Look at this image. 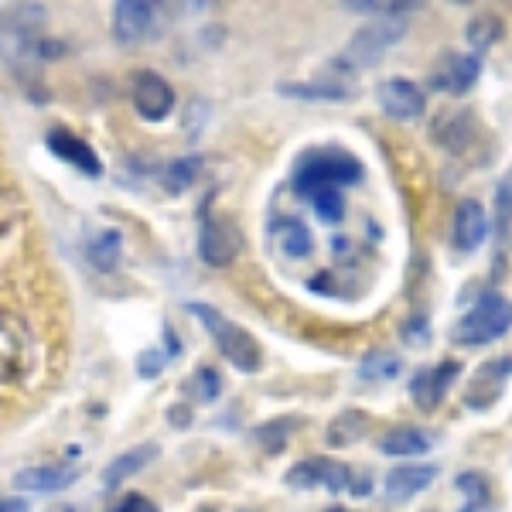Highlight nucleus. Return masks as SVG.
<instances>
[{
	"label": "nucleus",
	"instance_id": "nucleus-1",
	"mask_svg": "<svg viewBox=\"0 0 512 512\" xmlns=\"http://www.w3.org/2000/svg\"><path fill=\"white\" fill-rule=\"evenodd\" d=\"M410 31V14H383V18L369 21L349 38L345 52L335 59L338 72H366L383 62L386 52H393Z\"/></svg>",
	"mask_w": 512,
	"mask_h": 512
},
{
	"label": "nucleus",
	"instance_id": "nucleus-2",
	"mask_svg": "<svg viewBox=\"0 0 512 512\" xmlns=\"http://www.w3.org/2000/svg\"><path fill=\"white\" fill-rule=\"evenodd\" d=\"M362 181V161L345 147H308L294 164V192L311 188H342Z\"/></svg>",
	"mask_w": 512,
	"mask_h": 512
},
{
	"label": "nucleus",
	"instance_id": "nucleus-3",
	"mask_svg": "<svg viewBox=\"0 0 512 512\" xmlns=\"http://www.w3.org/2000/svg\"><path fill=\"white\" fill-rule=\"evenodd\" d=\"M509 332H512V301L502 291L489 287V291L478 294L472 308L461 315L451 338L458 345H468V349H482V345L499 342V338Z\"/></svg>",
	"mask_w": 512,
	"mask_h": 512
},
{
	"label": "nucleus",
	"instance_id": "nucleus-4",
	"mask_svg": "<svg viewBox=\"0 0 512 512\" xmlns=\"http://www.w3.org/2000/svg\"><path fill=\"white\" fill-rule=\"evenodd\" d=\"M188 311H192V315L202 321L205 332L212 335V342H216V349L222 352V359L233 362L239 373H260L263 349L243 325L229 321L222 311H216L212 304H202V301H192V304H188Z\"/></svg>",
	"mask_w": 512,
	"mask_h": 512
},
{
	"label": "nucleus",
	"instance_id": "nucleus-5",
	"mask_svg": "<svg viewBox=\"0 0 512 512\" xmlns=\"http://www.w3.org/2000/svg\"><path fill=\"white\" fill-rule=\"evenodd\" d=\"M284 482L291 489H301V492H311V489H328L332 495H369L373 492V482H369L362 472H355L352 465L345 461H335V458H308V461H297L291 472L284 475Z\"/></svg>",
	"mask_w": 512,
	"mask_h": 512
},
{
	"label": "nucleus",
	"instance_id": "nucleus-6",
	"mask_svg": "<svg viewBox=\"0 0 512 512\" xmlns=\"http://www.w3.org/2000/svg\"><path fill=\"white\" fill-rule=\"evenodd\" d=\"M31 362H35V335L28 321L0 311V386L28 376Z\"/></svg>",
	"mask_w": 512,
	"mask_h": 512
},
{
	"label": "nucleus",
	"instance_id": "nucleus-7",
	"mask_svg": "<svg viewBox=\"0 0 512 512\" xmlns=\"http://www.w3.org/2000/svg\"><path fill=\"white\" fill-rule=\"evenodd\" d=\"M461 362L454 359H441L437 366H420L414 376H410V400L420 414H434L444 400H448L451 386L461 379Z\"/></svg>",
	"mask_w": 512,
	"mask_h": 512
},
{
	"label": "nucleus",
	"instance_id": "nucleus-8",
	"mask_svg": "<svg viewBox=\"0 0 512 512\" xmlns=\"http://www.w3.org/2000/svg\"><path fill=\"white\" fill-rule=\"evenodd\" d=\"M243 253V236H239L233 219L209 216V209H202V229H198V256L209 267H229L236 256Z\"/></svg>",
	"mask_w": 512,
	"mask_h": 512
},
{
	"label": "nucleus",
	"instance_id": "nucleus-9",
	"mask_svg": "<svg viewBox=\"0 0 512 512\" xmlns=\"http://www.w3.org/2000/svg\"><path fill=\"white\" fill-rule=\"evenodd\" d=\"M478 76H482V59H475L472 52H444L427 76V89L444 96H465Z\"/></svg>",
	"mask_w": 512,
	"mask_h": 512
},
{
	"label": "nucleus",
	"instance_id": "nucleus-10",
	"mask_svg": "<svg viewBox=\"0 0 512 512\" xmlns=\"http://www.w3.org/2000/svg\"><path fill=\"white\" fill-rule=\"evenodd\" d=\"M489 239V212L478 198H461L451 216V246L454 253L472 256Z\"/></svg>",
	"mask_w": 512,
	"mask_h": 512
},
{
	"label": "nucleus",
	"instance_id": "nucleus-11",
	"mask_svg": "<svg viewBox=\"0 0 512 512\" xmlns=\"http://www.w3.org/2000/svg\"><path fill=\"white\" fill-rule=\"evenodd\" d=\"M509 376H512V355H502V359H492V362H485V366H478L472 383L465 386V396H461L465 407L478 410V414L489 410L502 396V386H506Z\"/></svg>",
	"mask_w": 512,
	"mask_h": 512
},
{
	"label": "nucleus",
	"instance_id": "nucleus-12",
	"mask_svg": "<svg viewBox=\"0 0 512 512\" xmlns=\"http://www.w3.org/2000/svg\"><path fill=\"white\" fill-rule=\"evenodd\" d=\"M379 106L393 120H420L427 113V93L410 79H386L379 82Z\"/></svg>",
	"mask_w": 512,
	"mask_h": 512
},
{
	"label": "nucleus",
	"instance_id": "nucleus-13",
	"mask_svg": "<svg viewBox=\"0 0 512 512\" xmlns=\"http://www.w3.org/2000/svg\"><path fill=\"white\" fill-rule=\"evenodd\" d=\"M134 106L147 123H158L175 110V89L158 72H140L134 79Z\"/></svg>",
	"mask_w": 512,
	"mask_h": 512
},
{
	"label": "nucleus",
	"instance_id": "nucleus-14",
	"mask_svg": "<svg viewBox=\"0 0 512 512\" xmlns=\"http://www.w3.org/2000/svg\"><path fill=\"white\" fill-rule=\"evenodd\" d=\"M45 144H48V151H52L55 158H62L65 164H72V168L82 171L86 178H99V175H103V164H99L96 151L82 137L72 134V130L52 127L45 134Z\"/></svg>",
	"mask_w": 512,
	"mask_h": 512
},
{
	"label": "nucleus",
	"instance_id": "nucleus-15",
	"mask_svg": "<svg viewBox=\"0 0 512 512\" xmlns=\"http://www.w3.org/2000/svg\"><path fill=\"white\" fill-rule=\"evenodd\" d=\"M434 478H437V465H400L383 475V495L393 506H400V502H410L420 492L431 489Z\"/></svg>",
	"mask_w": 512,
	"mask_h": 512
},
{
	"label": "nucleus",
	"instance_id": "nucleus-16",
	"mask_svg": "<svg viewBox=\"0 0 512 512\" xmlns=\"http://www.w3.org/2000/svg\"><path fill=\"white\" fill-rule=\"evenodd\" d=\"M434 140L451 154H465L478 137V117L475 110H454L434 120Z\"/></svg>",
	"mask_w": 512,
	"mask_h": 512
},
{
	"label": "nucleus",
	"instance_id": "nucleus-17",
	"mask_svg": "<svg viewBox=\"0 0 512 512\" xmlns=\"http://www.w3.org/2000/svg\"><path fill=\"white\" fill-rule=\"evenodd\" d=\"M154 21V4H144V0H120L113 7V35H117L120 45H137V41L147 38Z\"/></svg>",
	"mask_w": 512,
	"mask_h": 512
},
{
	"label": "nucleus",
	"instance_id": "nucleus-18",
	"mask_svg": "<svg viewBox=\"0 0 512 512\" xmlns=\"http://www.w3.org/2000/svg\"><path fill=\"white\" fill-rule=\"evenodd\" d=\"M79 478V468L72 465H38V468H24L14 478L21 492H35V495H48V492H62L69 489Z\"/></svg>",
	"mask_w": 512,
	"mask_h": 512
},
{
	"label": "nucleus",
	"instance_id": "nucleus-19",
	"mask_svg": "<svg viewBox=\"0 0 512 512\" xmlns=\"http://www.w3.org/2000/svg\"><path fill=\"white\" fill-rule=\"evenodd\" d=\"M270 239H274V246L287 260H304V256L315 253V236H311V229L294 216L277 219L274 226H270Z\"/></svg>",
	"mask_w": 512,
	"mask_h": 512
},
{
	"label": "nucleus",
	"instance_id": "nucleus-20",
	"mask_svg": "<svg viewBox=\"0 0 512 512\" xmlns=\"http://www.w3.org/2000/svg\"><path fill=\"white\" fill-rule=\"evenodd\" d=\"M434 448V434L420 431V427H393L379 437V451L390 454V458H417Z\"/></svg>",
	"mask_w": 512,
	"mask_h": 512
},
{
	"label": "nucleus",
	"instance_id": "nucleus-21",
	"mask_svg": "<svg viewBox=\"0 0 512 512\" xmlns=\"http://www.w3.org/2000/svg\"><path fill=\"white\" fill-rule=\"evenodd\" d=\"M154 458H158V444H140V448H130V451L117 454V458L106 465L103 485H106V489H117V485H123L127 478H134L137 472H144V468L151 465Z\"/></svg>",
	"mask_w": 512,
	"mask_h": 512
},
{
	"label": "nucleus",
	"instance_id": "nucleus-22",
	"mask_svg": "<svg viewBox=\"0 0 512 512\" xmlns=\"http://www.w3.org/2000/svg\"><path fill=\"white\" fill-rule=\"evenodd\" d=\"M465 38H468V45H472L475 59H482L485 52H492V48L506 38V21L492 11L472 14V21H468V28H465Z\"/></svg>",
	"mask_w": 512,
	"mask_h": 512
},
{
	"label": "nucleus",
	"instance_id": "nucleus-23",
	"mask_svg": "<svg viewBox=\"0 0 512 512\" xmlns=\"http://www.w3.org/2000/svg\"><path fill=\"white\" fill-rule=\"evenodd\" d=\"M369 427H373V417H369L366 410H342V414L328 424L325 441H328V448H349V444L362 441V437L369 434Z\"/></svg>",
	"mask_w": 512,
	"mask_h": 512
},
{
	"label": "nucleus",
	"instance_id": "nucleus-24",
	"mask_svg": "<svg viewBox=\"0 0 512 512\" xmlns=\"http://www.w3.org/2000/svg\"><path fill=\"white\" fill-rule=\"evenodd\" d=\"M509 233H512V168L495 181V192H492V236L499 239V246H506Z\"/></svg>",
	"mask_w": 512,
	"mask_h": 512
},
{
	"label": "nucleus",
	"instance_id": "nucleus-25",
	"mask_svg": "<svg viewBox=\"0 0 512 512\" xmlns=\"http://www.w3.org/2000/svg\"><path fill=\"white\" fill-rule=\"evenodd\" d=\"M280 96L315 99V103H345L349 86H342V82H280Z\"/></svg>",
	"mask_w": 512,
	"mask_h": 512
},
{
	"label": "nucleus",
	"instance_id": "nucleus-26",
	"mask_svg": "<svg viewBox=\"0 0 512 512\" xmlns=\"http://www.w3.org/2000/svg\"><path fill=\"white\" fill-rule=\"evenodd\" d=\"M454 489L465 495V512H485L492 506V485L482 472H461L454 478Z\"/></svg>",
	"mask_w": 512,
	"mask_h": 512
},
{
	"label": "nucleus",
	"instance_id": "nucleus-27",
	"mask_svg": "<svg viewBox=\"0 0 512 512\" xmlns=\"http://www.w3.org/2000/svg\"><path fill=\"white\" fill-rule=\"evenodd\" d=\"M120 233H113V229H103V233H96L93 239L86 243V256L89 263H93L96 270H113L120 263Z\"/></svg>",
	"mask_w": 512,
	"mask_h": 512
},
{
	"label": "nucleus",
	"instance_id": "nucleus-28",
	"mask_svg": "<svg viewBox=\"0 0 512 512\" xmlns=\"http://www.w3.org/2000/svg\"><path fill=\"white\" fill-rule=\"evenodd\" d=\"M304 198H308L315 216L325 222V226H338V222L345 219V198L338 188H311V192H304Z\"/></svg>",
	"mask_w": 512,
	"mask_h": 512
},
{
	"label": "nucleus",
	"instance_id": "nucleus-29",
	"mask_svg": "<svg viewBox=\"0 0 512 512\" xmlns=\"http://www.w3.org/2000/svg\"><path fill=\"white\" fill-rule=\"evenodd\" d=\"M400 369H403V362L396 359L393 352H369L359 366V376L366 379V383H390V379L400 376Z\"/></svg>",
	"mask_w": 512,
	"mask_h": 512
},
{
	"label": "nucleus",
	"instance_id": "nucleus-30",
	"mask_svg": "<svg viewBox=\"0 0 512 512\" xmlns=\"http://www.w3.org/2000/svg\"><path fill=\"white\" fill-rule=\"evenodd\" d=\"M21 216H24L21 195L14 192L11 185H4V181H0V236L11 233V229L21 222Z\"/></svg>",
	"mask_w": 512,
	"mask_h": 512
},
{
	"label": "nucleus",
	"instance_id": "nucleus-31",
	"mask_svg": "<svg viewBox=\"0 0 512 512\" xmlns=\"http://www.w3.org/2000/svg\"><path fill=\"white\" fill-rule=\"evenodd\" d=\"M198 171H202V158H178V161L168 164L164 181H168L171 192H181V188H188L198 178Z\"/></svg>",
	"mask_w": 512,
	"mask_h": 512
},
{
	"label": "nucleus",
	"instance_id": "nucleus-32",
	"mask_svg": "<svg viewBox=\"0 0 512 512\" xmlns=\"http://www.w3.org/2000/svg\"><path fill=\"white\" fill-rule=\"evenodd\" d=\"M256 441L263 444L267 451H280L287 444V437L294 434V420H270V424L256 427Z\"/></svg>",
	"mask_w": 512,
	"mask_h": 512
},
{
	"label": "nucleus",
	"instance_id": "nucleus-33",
	"mask_svg": "<svg viewBox=\"0 0 512 512\" xmlns=\"http://www.w3.org/2000/svg\"><path fill=\"white\" fill-rule=\"evenodd\" d=\"M185 386H188V390H195V396H198L202 403H212V400H216V396L222 393V379H219L216 369H209V366L198 369V373H195L192 379H188Z\"/></svg>",
	"mask_w": 512,
	"mask_h": 512
},
{
	"label": "nucleus",
	"instance_id": "nucleus-34",
	"mask_svg": "<svg viewBox=\"0 0 512 512\" xmlns=\"http://www.w3.org/2000/svg\"><path fill=\"white\" fill-rule=\"evenodd\" d=\"M400 335L407 338V345L414 342V345H427L431 342V328H427V315H414L407 321V325L400 328Z\"/></svg>",
	"mask_w": 512,
	"mask_h": 512
},
{
	"label": "nucleus",
	"instance_id": "nucleus-35",
	"mask_svg": "<svg viewBox=\"0 0 512 512\" xmlns=\"http://www.w3.org/2000/svg\"><path fill=\"white\" fill-rule=\"evenodd\" d=\"M164 362H168V355L164 352H140L137 355V373L144 379H154L164 369Z\"/></svg>",
	"mask_w": 512,
	"mask_h": 512
},
{
	"label": "nucleus",
	"instance_id": "nucleus-36",
	"mask_svg": "<svg viewBox=\"0 0 512 512\" xmlns=\"http://www.w3.org/2000/svg\"><path fill=\"white\" fill-rule=\"evenodd\" d=\"M110 512H158V506H154L147 495H127V499H120Z\"/></svg>",
	"mask_w": 512,
	"mask_h": 512
},
{
	"label": "nucleus",
	"instance_id": "nucleus-37",
	"mask_svg": "<svg viewBox=\"0 0 512 512\" xmlns=\"http://www.w3.org/2000/svg\"><path fill=\"white\" fill-rule=\"evenodd\" d=\"M0 512H28L24 499H0Z\"/></svg>",
	"mask_w": 512,
	"mask_h": 512
},
{
	"label": "nucleus",
	"instance_id": "nucleus-38",
	"mask_svg": "<svg viewBox=\"0 0 512 512\" xmlns=\"http://www.w3.org/2000/svg\"><path fill=\"white\" fill-rule=\"evenodd\" d=\"M48 512H79V509H76V506H52Z\"/></svg>",
	"mask_w": 512,
	"mask_h": 512
},
{
	"label": "nucleus",
	"instance_id": "nucleus-39",
	"mask_svg": "<svg viewBox=\"0 0 512 512\" xmlns=\"http://www.w3.org/2000/svg\"><path fill=\"white\" fill-rule=\"evenodd\" d=\"M198 512H216V509H198Z\"/></svg>",
	"mask_w": 512,
	"mask_h": 512
},
{
	"label": "nucleus",
	"instance_id": "nucleus-40",
	"mask_svg": "<svg viewBox=\"0 0 512 512\" xmlns=\"http://www.w3.org/2000/svg\"><path fill=\"white\" fill-rule=\"evenodd\" d=\"M332 512H345V509H332Z\"/></svg>",
	"mask_w": 512,
	"mask_h": 512
}]
</instances>
